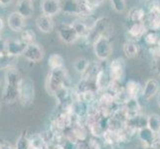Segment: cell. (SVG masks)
Here are the masks:
<instances>
[{"mask_svg":"<svg viewBox=\"0 0 160 149\" xmlns=\"http://www.w3.org/2000/svg\"><path fill=\"white\" fill-rule=\"evenodd\" d=\"M21 76L19 72L10 68L5 73V86L3 89L2 99L6 103H14L19 99V87L21 82Z\"/></svg>","mask_w":160,"mask_h":149,"instance_id":"obj_1","label":"cell"},{"mask_svg":"<svg viewBox=\"0 0 160 149\" xmlns=\"http://www.w3.org/2000/svg\"><path fill=\"white\" fill-rule=\"evenodd\" d=\"M69 76L67 70L65 68L53 70L47 76L46 80V89L47 92L52 96H55L58 90L62 87H69L68 86Z\"/></svg>","mask_w":160,"mask_h":149,"instance_id":"obj_2","label":"cell"},{"mask_svg":"<svg viewBox=\"0 0 160 149\" xmlns=\"http://www.w3.org/2000/svg\"><path fill=\"white\" fill-rule=\"evenodd\" d=\"M62 12L68 15L87 17L92 15L93 11L87 6L84 0H64L62 2Z\"/></svg>","mask_w":160,"mask_h":149,"instance_id":"obj_3","label":"cell"},{"mask_svg":"<svg viewBox=\"0 0 160 149\" xmlns=\"http://www.w3.org/2000/svg\"><path fill=\"white\" fill-rule=\"evenodd\" d=\"M93 52L100 61L108 60L112 53V46L108 37L101 36L92 43Z\"/></svg>","mask_w":160,"mask_h":149,"instance_id":"obj_4","label":"cell"},{"mask_svg":"<svg viewBox=\"0 0 160 149\" xmlns=\"http://www.w3.org/2000/svg\"><path fill=\"white\" fill-rule=\"evenodd\" d=\"M34 82L29 77L22 78L19 87V99L23 106H29L34 101Z\"/></svg>","mask_w":160,"mask_h":149,"instance_id":"obj_5","label":"cell"},{"mask_svg":"<svg viewBox=\"0 0 160 149\" xmlns=\"http://www.w3.org/2000/svg\"><path fill=\"white\" fill-rule=\"evenodd\" d=\"M110 29H112V23H110V20L108 17L98 18L95 21V23L91 25V32L88 39L92 38L93 43V41L101 36H106L109 38Z\"/></svg>","mask_w":160,"mask_h":149,"instance_id":"obj_6","label":"cell"},{"mask_svg":"<svg viewBox=\"0 0 160 149\" xmlns=\"http://www.w3.org/2000/svg\"><path fill=\"white\" fill-rule=\"evenodd\" d=\"M109 78L112 82H119L123 80L125 75V62L122 58H117L112 60L108 66Z\"/></svg>","mask_w":160,"mask_h":149,"instance_id":"obj_7","label":"cell"},{"mask_svg":"<svg viewBox=\"0 0 160 149\" xmlns=\"http://www.w3.org/2000/svg\"><path fill=\"white\" fill-rule=\"evenodd\" d=\"M58 35L60 39L66 44H73L80 39L78 33L72 24H61L58 27Z\"/></svg>","mask_w":160,"mask_h":149,"instance_id":"obj_8","label":"cell"},{"mask_svg":"<svg viewBox=\"0 0 160 149\" xmlns=\"http://www.w3.org/2000/svg\"><path fill=\"white\" fill-rule=\"evenodd\" d=\"M44 55L45 54H44L43 48L39 45V44L33 43V44H30V45L27 46L23 56L25 57V59H27L32 63H39L43 60Z\"/></svg>","mask_w":160,"mask_h":149,"instance_id":"obj_9","label":"cell"},{"mask_svg":"<svg viewBox=\"0 0 160 149\" xmlns=\"http://www.w3.org/2000/svg\"><path fill=\"white\" fill-rule=\"evenodd\" d=\"M41 10L43 14L53 17L62 11V2L61 0H42Z\"/></svg>","mask_w":160,"mask_h":149,"instance_id":"obj_10","label":"cell"},{"mask_svg":"<svg viewBox=\"0 0 160 149\" xmlns=\"http://www.w3.org/2000/svg\"><path fill=\"white\" fill-rule=\"evenodd\" d=\"M27 46L21 39H10L7 41V54L17 58L24 54Z\"/></svg>","mask_w":160,"mask_h":149,"instance_id":"obj_11","label":"cell"},{"mask_svg":"<svg viewBox=\"0 0 160 149\" xmlns=\"http://www.w3.org/2000/svg\"><path fill=\"white\" fill-rule=\"evenodd\" d=\"M7 24L12 31L22 32L25 26V18L21 14H19L17 11H14L8 16Z\"/></svg>","mask_w":160,"mask_h":149,"instance_id":"obj_12","label":"cell"},{"mask_svg":"<svg viewBox=\"0 0 160 149\" xmlns=\"http://www.w3.org/2000/svg\"><path fill=\"white\" fill-rule=\"evenodd\" d=\"M147 117L148 115L138 113L134 115V117H129L128 121H126L125 125L135 131H138L142 128L147 127Z\"/></svg>","mask_w":160,"mask_h":149,"instance_id":"obj_13","label":"cell"},{"mask_svg":"<svg viewBox=\"0 0 160 149\" xmlns=\"http://www.w3.org/2000/svg\"><path fill=\"white\" fill-rule=\"evenodd\" d=\"M36 26L43 33H50L53 31L55 24L53 17L47 16L45 14H41L36 18Z\"/></svg>","mask_w":160,"mask_h":149,"instance_id":"obj_14","label":"cell"},{"mask_svg":"<svg viewBox=\"0 0 160 149\" xmlns=\"http://www.w3.org/2000/svg\"><path fill=\"white\" fill-rule=\"evenodd\" d=\"M159 92V82L155 79H150L148 80L144 87H143L142 91V97L146 101H149L154 96L157 95Z\"/></svg>","mask_w":160,"mask_h":149,"instance_id":"obj_15","label":"cell"},{"mask_svg":"<svg viewBox=\"0 0 160 149\" xmlns=\"http://www.w3.org/2000/svg\"><path fill=\"white\" fill-rule=\"evenodd\" d=\"M137 136L142 142V145L145 146H153L155 141L157 140V134L154 133L148 127H144L137 131Z\"/></svg>","mask_w":160,"mask_h":149,"instance_id":"obj_16","label":"cell"},{"mask_svg":"<svg viewBox=\"0 0 160 149\" xmlns=\"http://www.w3.org/2000/svg\"><path fill=\"white\" fill-rule=\"evenodd\" d=\"M146 32H147V27L144 23H132L128 30L130 40L135 42L143 38Z\"/></svg>","mask_w":160,"mask_h":149,"instance_id":"obj_17","label":"cell"},{"mask_svg":"<svg viewBox=\"0 0 160 149\" xmlns=\"http://www.w3.org/2000/svg\"><path fill=\"white\" fill-rule=\"evenodd\" d=\"M110 82H112V80L109 78L108 71L107 72L106 70H103V68H102L101 71L98 72V74L97 75L96 80H95L97 92H102L103 91H106Z\"/></svg>","mask_w":160,"mask_h":149,"instance_id":"obj_18","label":"cell"},{"mask_svg":"<svg viewBox=\"0 0 160 149\" xmlns=\"http://www.w3.org/2000/svg\"><path fill=\"white\" fill-rule=\"evenodd\" d=\"M16 11L23 17L29 18L34 13V5L31 0H18L16 4Z\"/></svg>","mask_w":160,"mask_h":149,"instance_id":"obj_19","label":"cell"},{"mask_svg":"<svg viewBox=\"0 0 160 149\" xmlns=\"http://www.w3.org/2000/svg\"><path fill=\"white\" fill-rule=\"evenodd\" d=\"M144 24L147 27V30L158 32L160 31V14L152 11H148L146 13V19Z\"/></svg>","mask_w":160,"mask_h":149,"instance_id":"obj_20","label":"cell"},{"mask_svg":"<svg viewBox=\"0 0 160 149\" xmlns=\"http://www.w3.org/2000/svg\"><path fill=\"white\" fill-rule=\"evenodd\" d=\"M124 90L128 93V96L129 98H134L138 99L140 96H142V91L143 87L139 82H137L135 81H128L124 86Z\"/></svg>","mask_w":160,"mask_h":149,"instance_id":"obj_21","label":"cell"},{"mask_svg":"<svg viewBox=\"0 0 160 149\" xmlns=\"http://www.w3.org/2000/svg\"><path fill=\"white\" fill-rule=\"evenodd\" d=\"M146 12L142 8H132L128 13V20L132 23H144Z\"/></svg>","mask_w":160,"mask_h":149,"instance_id":"obj_22","label":"cell"},{"mask_svg":"<svg viewBox=\"0 0 160 149\" xmlns=\"http://www.w3.org/2000/svg\"><path fill=\"white\" fill-rule=\"evenodd\" d=\"M139 52V47L135 41L128 40L123 44V53L128 58H135Z\"/></svg>","mask_w":160,"mask_h":149,"instance_id":"obj_23","label":"cell"},{"mask_svg":"<svg viewBox=\"0 0 160 149\" xmlns=\"http://www.w3.org/2000/svg\"><path fill=\"white\" fill-rule=\"evenodd\" d=\"M30 149H45L47 142L40 133H35L29 137Z\"/></svg>","mask_w":160,"mask_h":149,"instance_id":"obj_24","label":"cell"},{"mask_svg":"<svg viewBox=\"0 0 160 149\" xmlns=\"http://www.w3.org/2000/svg\"><path fill=\"white\" fill-rule=\"evenodd\" d=\"M126 109V112L128 113V117H134V115L140 113V109L141 107L138 102V99H134V98H129L128 102H126L123 106Z\"/></svg>","mask_w":160,"mask_h":149,"instance_id":"obj_25","label":"cell"},{"mask_svg":"<svg viewBox=\"0 0 160 149\" xmlns=\"http://www.w3.org/2000/svg\"><path fill=\"white\" fill-rule=\"evenodd\" d=\"M48 67L51 71L64 68V59L59 54H52L48 59Z\"/></svg>","mask_w":160,"mask_h":149,"instance_id":"obj_26","label":"cell"},{"mask_svg":"<svg viewBox=\"0 0 160 149\" xmlns=\"http://www.w3.org/2000/svg\"><path fill=\"white\" fill-rule=\"evenodd\" d=\"M73 27L75 28V30L78 33V35L80 38H88L90 35L91 32V26H89L88 24L84 23V22L81 21H76L74 23H72Z\"/></svg>","mask_w":160,"mask_h":149,"instance_id":"obj_27","label":"cell"},{"mask_svg":"<svg viewBox=\"0 0 160 149\" xmlns=\"http://www.w3.org/2000/svg\"><path fill=\"white\" fill-rule=\"evenodd\" d=\"M147 127L154 133H158L160 130V115L156 113L149 114L147 117Z\"/></svg>","mask_w":160,"mask_h":149,"instance_id":"obj_28","label":"cell"},{"mask_svg":"<svg viewBox=\"0 0 160 149\" xmlns=\"http://www.w3.org/2000/svg\"><path fill=\"white\" fill-rule=\"evenodd\" d=\"M16 62V57L11 56L9 54H4L0 56V70H8L12 68Z\"/></svg>","mask_w":160,"mask_h":149,"instance_id":"obj_29","label":"cell"},{"mask_svg":"<svg viewBox=\"0 0 160 149\" xmlns=\"http://www.w3.org/2000/svg\"><path fill=\"white\" fill-rule=\"evenodd\" d=\"M159 37L160 36L157 34V32L147 30L145 35L143 36V39H144V42L146 45H148L149 47H154V46H157L158 41H159Z\"/></svg>","mask_w":160,"mask_h":149,"instance_id":"obj_30","label":"cell"},{"mask_svg":"<svg viewBox=\"0 0 160 149\" xmlns=\"http://www.w3.org/2000/svg\"><path fill=\"white\" fill-rule=\"evenodd\" d=\"M89 66H90V62L86 58L77 59L74 64L75 70L78 72V73H80L81 75H84L86 73V71L88 68H89Z\"/></svg>","mask_w":160,"mask_h":149,"instance_id":"obj_31","label":"cell"},{"mask_svg":"<svg viewBox=\"0 0 160 149\" xmlns=\"http://www.w3.org/2000/svg\"><path fill=\"white\" fill-rule=\"evenodd\" d=\"M20 39L23 41L27 45H30V44L35 43L36 40V34L35 32L31 30V29H27V30H23L21 32V37Z\"/></svg>","mask_w":160,"mask_h":149,"instance_id":"obj_32","label":"cell"},{"mask_svg":"<svg viewBox=\"0 0 160 149\" xmlns=\"http://www.w3.org/2000/svg\"><path fill=\"white\" fill-rule=\"evenodd\" d=\"M15 149H30L29 137H27L24 132L18 137L17 141H16Z\"/></svg>","mask_w":160,"mask_h":149,"instance_id":"obj_33","label":"cell"},{"mask_svg":"<svg viewBox=\"0 0 160 149\" xmlns=\"http://www.w3.org/2000/svg\"><path fill=\"white\" fill-rule=\"evenodd\" d=\"M112 8L118 13L123 12L125 10V1L124 0H110Z\"/></svg>","mask_w":160,"mask_h":149,"instance_id":"obj_34","label":"cell"},{"mask_svg":"<svg viewBox=\"0 0 160 149\" xmlns=\"http://www.w3.org/2000/svg\"><path fill=\"white\" fill-rule=\"evenodd\" d=\"M84 1L87 4V6L93 11L95 9L100 7L101 5L104 2V0H84Z\"/></svg>","mask_w":160,"mask_h":149,"instance_id":"obj_35","label":"cell"},{"mask_svg":"<svg viewBox=\"0 0 160 149\" xmlns=\"http://www.w3.org/2000/svg\"><path fill=\"white\" fill-rule=\"evenodd\" d=\"M7 53V41L0 38V56Z\"/></svg>","mask_w":160,"mask_h":149,"instance_id":"obj_36","label":"cell"},{"mask_svg":"<svg viewBox=\"0 0 160 149\" xmlns=\"http://www.w3.org/2000/svg\"><path fill=\"white\" fill-rule=\"evenodd\" d=\"M153 62H154V68H155L157 74L160 76V55L155 58H153Z\"/></svg>","mask_w":160,"mask_h":149,"instance_id":"obj_37","label":"cell"},{"mask_svg":"<svg viewBox=\"0 0 160 149\" xmlns=\"http://www.w3.org/2000/svg\"><path fill=\"white\" fill-rule=\"evenodd\" d=\"M0 149H15V147H13L6 140H0Z\"/></svg>","mask_w":160,"mask_h":149,"instance_id":"obj_38","label":"cell"},{"mask_svg":"<svg viewBox=\"0 0 160 149\" xmlns=\"http://www.w3.org/2000/svg\"><path fill=\"white\" fill-rule=\"evenodd\" d=\"M13 2V0H0V5L1 6H7Z\"/></svg>","mask_w":160,"mask_h":149,"instance_id":"obj_39","label":"cell"},{"mask_svg":"<svg viewBox=\"0 0 160 149\" xmlns=\"http://www.w3.org/2000/svg\"><path fill=\"white\" fill-rule=\"evenodd\" d=\"M3 26H4V22H3V19L0 17V34H1V31L3 29Z\"/></svg>","mask_w":160,"mask_h":149,"instance_id":"obj_40","label":"cell"},{"mask_svg":"<svg viewBox=\"0 0 160 149\" xmlns=\"http://www.w3.org/2000/svg\"><path fill=\"white\" fill-rule=\"evenodd\" d=\"M138 149H156L155 147L153 146H145V145H142L141 147H139Z\"/></svg>","mask_w":160,"mask_h":149,"instance_id":"obj_41","label":"cell"},{"mask_svg":"<svg viewBox=\"0 0 160 149\" xmlns=\"http://www.w3.org/2000/svg\"><path fill=\"white\" fill-rule=\"evenodd\" d=\"M157 103H158V107H160V92L158 93V97H157Z\"/></svg>","mask_w":160,"mask_h":149,"instance_id":"obj_42","label":"cell"},{"mask_svg":"<svg viewBox=\"0 0 160 149\" xmlns=\"http://www.w3.org/2000/svg\"><path fill=\"white\" fill-rule=\"evenodd\" d=\"M157 138L159 139V141H160V130H159V132L157 133Z\"/></svg>","mask_w":160,"mask_h":149,"instance_id":"obj_43","label":"cell"},{"mask_svg":"<svg viewBox=\"0 0 160 149\" xmlns=\"http://www.w3.org/2000/svg\"><path fill=\"white\" fill-rule=\"evenodd\" d=\"M0 110H1V102H0Z\"/></svg>","mask_w":160,"mask_h":149,"instance_id":"obj_44","label":"cell"},{"mask_svg":"<svg viewBox=\"0 0 160 149\" xmlns=\"http://www.w3.org/2000/svg\"><path fill=\"white\" fill-rule=\"evenodd\" d=\"M146 1H152V0H146Z\"/></svg>","mask_w":160,"mask_h":149,"instance_id":"obj_45","label":"cell"},{"mask_svg":"<svg viewBox=\"0 0 160 149\" xmlns=\"http://www.w3.org/2000/svg\"><path fill=\"white\" fill-rule=\"evenodd\" d=\"M31 1H34V0H31Z\"/></svg>","mask_w":160,"mask_h":149,"instance_id":"obj_46","label":"cell"}]
</instances>
